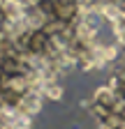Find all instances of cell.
<instances>
[{"instance_id": "cell-1", "label": "cell", "mask_w": 125, "mask_h": 129, "mask_svg": "<svg viewBox=\"0 0 125 129\" xmlns=\"http://www.w3.org/2000/svg\"><path fill=\"white\" fill-rule=\"evenodd\" d=\"M9 129H30V118L16 115V118H14V122L9 124Z\"/></svg>"}]
</instances>
